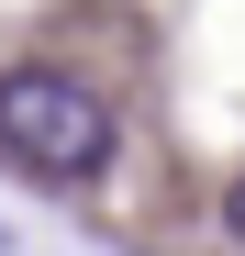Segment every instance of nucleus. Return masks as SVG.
Returning a JSON list of instances; mask_svg holds the SVG:
<instances>
[{
	"label": "nucleus",
	"mask_w": 245,
	"mask_h": 256,
	"mask_svg": "<svg viewBox=\"0 0 245 256\" xmlns=\"http://www.w3.org/2000/svg\"><path fill=\"white\" fill-rule=\"evenodd\" d=\"M0 156L45 190H78L112 167V100L67 67H0Z\"/></svg>",
	"instance_id": "1"
},
{
	"label": "nucleus",
	"mask_w": 245,
	"mask_h": 256,
	"mask_svg": "<svg viewBox=\"0 0 245 256\" xmlns=\"http://www.w3.org/2000/svg\"><path fill=\"white\" fill-rule=\"evenodd\" d=\"M223 234L245 245V167H234V190H223Z\"/></svg>",
	"instance_id": "2"
}]
</instances>
